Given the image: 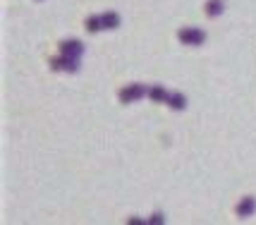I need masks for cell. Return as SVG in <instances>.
I'll list each match as a JSON object with an SVG mask.
<instances>
[{"mask_svg": "<svg viewBox=\"0 0 256 225\" xmlns=\"http://www.w3.org/2000/svg\"><path fill=\"white\" fill-rule=\"evenodd\" d=\"M178 41L182 46H204L206 44V32L199 26H180L178 29Z\"/></svg>", "mask_w": 256, "mask_h": 225, "instance_id": "obj_1", "label": "cell"}, {"mask_svg": "<svg viewBox=\"0 0 256 225\" xmlns=\"http://www.w3.org/2000/svg\"><path fill=\"white\" fill-rule=\"evenodd\" d=\"M146 94H148V86L134 82V84H127V86H122V89L118 91V98H120V103H136V101H142Z\"/></svg>", "mask_w": 256, "mask_h": 225, "instance_id": "obj_2", "label": "cell"}, {"mask_svg": "<svg viewBox=\"0 0 256 225\" xmlns=\"http://www.w3.org/2000/svg\"><path fill=\"white\" fill-rule=\"evenodd\" d=\"M50 70L53 72H67V74H74L79 72V58H70V56H60L50 58Z\"/></svg>", "mask_w": 256, "mask_h": 225, "instance_id": "obj_3", "label": "cell"}, {"mask_svg": "<svg viewBox=\"0 0 256 225\" xmlns=\"http://www.w3.org/2000/svg\"><path fill=\"white\" fill-rule=\"evenodd\" d=\"M256 214V196H242L237 206H234V216L240 218V220H246V218H252Z\"/></svg>", "mask_w": 256, "mask_h": 225, "instance_id": "obj_4", "label": "cell"}, {"mask_svg": "<svg viewBox=\"0 0 256 225\" xmlns=\"http://www.w3.org/2000/svg\"><path fill=\"white\" fill-rule=\"evenodd\" d=\"M58 50H60L62 56H70V58H82V56H84V44H82L79 38H65V41H60V46H58Z\"/></svg>", "mask_w": 256, "mask_h": 225, "instance_id": "obj_5", "label": "cell"}, {"mask_svg": "<svg viewBox=\"0 0 256 225\" xmlns=\"http://www.w3.org/2000/svg\"><path fill=\"white\" fill-rule=\"evenodd\" d=\"M166 106L170 108V110H175V112L187 110V96H184V94H180V91H170V94H168Z\"/></svg>", "mask_w": 256, "mask_h": 225, "instance_id": "obj_6", "label": "cell"}, {"mask_svg": "<svg viewBox=\"0 0 256 225\" xmlns=\"http://www.w3.org/2000/svg\"><path fill=\"white\" fill-rule=\"evenodd\" d=\"M223 12H225V2H223V0H206V5H204V14H206L208 20L220 17Z\"/></svg>", "mask_w": 256, "mask_h": 225, "instance_id": "obj_7", "label": "cell"}, {"mask_svg": "<svg viewBox=\"0 0 256 225\" xmlns=\"http://www.w3.org/2000/svg\"><path fill=\"white\" fill-rule=\"evenodd\" d=\"M168 94H170V91H168L163 84H151L146 96L151 98V103H166L168 101Z\"/></svg>", "mask_w": 256, "mask_h": 225, "instance_id": "obj_8", "label": "cell"}, {"mask_svg": "<svg viewBox=\"0 0 256 225\" xmlns=\"http://www.w3.org/2000/svg\"><path fill=\"white\" fill-rule=\"evenodd\" d=\"M100 20H103V26H106V29H110V32H112V29H118V26L122 24V17H120L115 10L100 12Z\"/></svg>", "mask_w": 256, "mask_h": 225, "instance_id": "obj_9", "label": "cell"}, {"mask_svg": "<svg viewBox=\"0 0 256 225\" xmlns=\"http://www.w3.org/2000/svg\"><path fill=\"white\" fill-rule=\"evenodd\" d=\"M84 29H86L89 34H98V32H103L106 26H103V20H100V14H89V17L84 20Z\"/></svg>", "mask_w": 256, "mask_h": 225, "instance_id": "obj_10", "label": "cell"}, {"mask_svg": "<svg viewBox=\"0 0 256 225\" xmlns=\"http://www.w3.org/2000/svg\"><path fill=\"white\" fill-rule=\"evenodd\" d=\"M146 223H148V225H151V223H154V225H160V223H166V216L160 214V211H156V214H154L151 218H148V220H146Z\"/></svg>", "mask_w": 256, "mask_h": 225, "instance_id": "obj_11", "label": "cell"}]
</instances>
